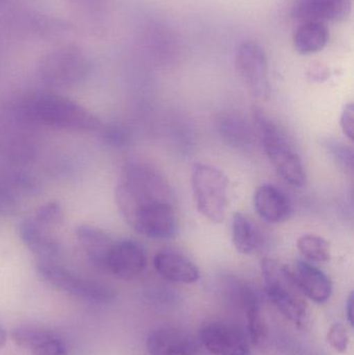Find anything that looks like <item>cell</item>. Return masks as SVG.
I'll use <instances>...</instances> for the list:
<instances>
[{"label":"cell","instance_id":"cell-1","mask_svg":"<svg viewBox=\"0 0 354 355\" xmlns=\"http://www.w3.org/2000/svg\"><path fill=\"white\" fill-rule=\"evenodd\" d=\"M116 200L125 220L139 235L153 240H170L178 233L172 186L152 164H127L116 185Z\"/></svg>","mask_w":354,"mask_h":355},{"label":"cell","instance_id":"cell-2","mask_svg":"<svg viewBox=\"0 0 354 355\" xmlns=\"http://www.w3.org/2000/svg\"><path fill=\"white\" fill-rule=\"evenodd\" d=\"M18 112L23 121L37 126L80 132L102 129V123L95 114L76 102L55 94L33 96L21 104Z\"/></svg>","mask_w":354,"mask_h":355},{"label":"cell","instance_id":"cell-3","mask_svg":"<svg viewBox=\"0 0 354 355\" xmlns=\"http://www.w3.org/2000/svg\"><path fill=\"white\" fill-rule=\"evenodd\" d=\"M253 128L278 176L293 187L306 185L307 173L299 152L284 130L260 108H254Z\"/></svg>","mask_w":354,"mask_h":355},{"label":"cell","instance_id":"cell-4","mask_svg":"<svg viewBox=\"0 0 354 355\" xmlns=\"http://www.w3.org/2000/svg\"><path fill=\"white\" fill-rule=\"evenodd\" d=\"M266 293L278 311L297 329L307 331L312 325V314L305 296L297 287L290 267L274 259L261 262Z\"/></svg>","mask_w":354,"mask_h":355},{"label":"cell","instance_id":"cell-5","mask_svg":"<svg viewBox=\"0 0 354 355\" xmlns=\"http://www.w3.org/2000/svg\"><path fill=\"white\" fill-rule=\"evenodd\" d=\"M37 270L54 289L83 302L109 304L116 300V292L109 286L74 272L56 261L39 260Z\"/></svg>","mask_w":354,"mask_h":355},{"label":"cell","instance_id":"cell-6","mask_svg":"<svg viewBox=\"0 0 354 355\" xmlns=\"http://www.w3.org/2000/svg\"><path fill=\"white\" fill-rule=\"evenodd\" d=\"M191 182L197 211L212 223H222L228 208L229 180L226 174L211 164H195Z\"/></svg>","mask_w":354,"mask_h":355},{"label":"cell","instance_id":"cell-7","mask_svg":"<svg viewBox=\"0 0 354 355\" xmlns=\"http://www.w3.org/2000/svg\"><path fill=\"white\" fill-rule=\"evenodd\" d=\"M91 72L89 56L75 46L48 52L39 64L42 81L48 87H70L85 81Z\"/></svg>","mask_w":354,"mask_h":355},{"label":"cell","instance_id":"cell-8","mask_svg":"<svg viewBox=\"0 0 354 355\" xmlns=\"http://www.w3.org/2000/svg\"><path fill=\"white\" fill-rule=\"evenodd\" d=\"M235 62L249 94L257 99H267L270 83L267 56L263 48L253 42L241 44L237 49Z\"/></svg>","mask_w":354,"mask_h":355},{"label":"cell","instance_id":"cell-9","mask_svg":"<svg viewBox=\"0 0 354 355\" xmlns=\"http://www.w3.org/2000/svg\"><path fill=\"white\" fill-rule=\"evenodd\" d=\"M147 263V250L141 242L114 240L106 258L104 270L118 279L129 281L141 275Z\"/></svg>","mask_w":354,"mask_h":355},{"label":"cell","instance_id":"cell-10","mask_svg":"<svg viewBox=\"0 0 354 355\" xmlns=\"http://www.w3.org/2000/svg\"><path fill=\"white\" fill-rule=\"evenodd\" d=\"M200 340L204 347L214 355H249V340L235 325L211 322L200 331Z\"/></svg>","mask_w":354,"mask_h":355},{"label":"cell","instance_id":"cell-11","mask_svg":"<svg viewBox=\"0 0 354 355\" xmlns=\"http://www.w3.org/2000/svg\"><path fill=\"white\" fill-rule=\"evenodd\" d=\"M351 12V0H295L291 15L299 22H340Z\"/></svg>","mask_w":354,"mask_h":355},{"label":"cell","instance_id":"cell-12","mask_svg":"<svg viewBox=\"0 0 354 355\" xmlns=\"http://www.w3.org/2000/svg\"><path fill=\"white\" fill-rule=\"evenodd\" d=\"M147 350L150 355H195L197 343L186 331L176 327H161L148 338Z\"/></svg>","mask_w":354,"mask_h":355},{"label":"cell","instance_id":"cell-13","mask_svg":"<svg viewBox=\"0 0 354 355\" xmlns=\"http://www.w3.org/2000/svg\"><path fill=\"white\" fill-rule=\"evenodd\" d=\"M156 272L166 281L188 285L199 281L201 273L197 265L177 250L166 248L153 259Z\"/></svg>","mask_w":354,"mask_h":355},{"label":"cell","instance_id":"cell-14","mask_svg":"<svg viewBox=\"0 0 354 355\" xmlns=\"http://www.w3.org/2000/svg\"><path fill=\"white\" fill-rule=\"evenodd\" d=\"M290 267L293 279L303 296L324 304L333 294V283L330 277L308 261L299 260Z\"/></svg>","mask_w":354,"mask_h":355},{"label":"cell","instance_id":"cell-15","mask_svg":"<svg viewBox=\"0 0 354 355\" xmlns=\"http://www.w3.org/2000/svg\"><path fill=\"white\" fill-rule=\"evenodd\" d=\"M253 204L257 214L268 223H284L292 212L290 198L272 184H263L257 188Z\"/></svg>","mask_w":354,"mask_h":355},{"label":"cell","instance_id":"cell-16","mask_svg":"<svg viewBox=\"0 0 354 355\" xmlns=\"http://www.w3.org/2000/svg\"><path fill=\"white\" fill-rule=\"evenodd\" d=\"M19 234L25 245L39 260L55 261L62 254V244L54 232L37 225L33 218L25 219L20 223Z\"/></svg>","mask_w":354,"mask_h":355},{"label":"cell","instance_id":"cell-17","mask_svg":"<svg viewBox=\"0 0 354 355\" xmlns=\"http://www.w3.org/2000/svg\"><path fill=\"white\" fill-rule=\"evenodd\" d=\"M76 237L89 261L104 270L106 258L114 240L102 230L87 225L77 227Z\"/></svg>","mask_w":354,"mask_h":355},{"label":"cell","instance_id":"cell-18","mask_svg":"<svg viewBox=\"0 0 354 355\" xmlns=\"http://www.w3.org/2000/svg\"><path fill=\"white\" fill-rule=\"evenodd\" d=\"M330 41V31L324 23L317 21L299 22L293 35L295 49L303 55L321 51Z\"/></svg>","mask_w":354,"mask_h":355},{"label":"cell","instance_id":"cell-19","mask_svg":"<svg viewBox=\"0 0 354 355\" xmlns=\"http://www.w3.org/2000/svg\"><path fill=\"white\" fill-rule=\"evenodd\" d=\"M253 127L239 114L226 112L218 119V130L226 143L237 149H247L253 145Z\"/></svg>","mask_w":354,"mask_h":355},{"label":"cell","instance_id":"cell-20","mask_svg":"<svg viewBox=\"0 0 354 355\" xmlns=\"http://www.w3.org/2000/svg\"><path fill=\"white\" fill-rule=\"evenodd\" d=\"M232 242L239 254H253L262 245V234L249 217L242 213H235L232 220Z\"/></svg>","mask_w":354,"mask_h":355},{"label":"cell","instance_id":"cell-21","mask_svg":"<svg viewBox=\"0 0 354 355\" xmlns=\"http://www.w3.org/2000/svg\"><path fill=\"white\" fill-rule=\"evenodd\" d=\"M10 336L17 346L33 352L56 335L35 325H19L12 329Z\"/></svg>","mask_w":354,"mask_h":355},{"label":"cell","instance_id":"cell-22","mask_svg":"<svg viewBox=\"0 0 354 355\" xmlns=\"http://www.w3.org/2000/svg\"><path fill=\"white\" fill-rule=\"evenodd\" d=\"M297 250L309 262L324 263L330 259V245L324 237L305 234L297 239Z\"/></svg>","mask_w":354,"mask_h":355},{"label":"cell","instance_id":"cell-23","mask_svg":"<svg viewBox=\"0 0 354 355\" xmlns=\"http://www.w3.org/2000/svg\"><path fill=\"white\" fill-rule=\"evenodd\" d=\"M30 183L26 178H0V212L10 213L17 208L19 192L26 190Z\"/></svg>","mask_w":354,"mask_h":355},{"label":"cell","instance_id":"cell-24","mask_svg":"<svg viewBox=\"0 0 354 355\" xmlns=\"http://www.w3.org/2000/svg\"><path fill=\"white\" fill-rule=\"evenodd\" d=\"M247 318L249 343L261 346L267 339V327L255 298L247 302Z\"/></svg>","mask_w":354,"mask_h":355},{"label":"cell","instance_id":"cell-25","mask_svg":"<svg viewBox=\"0 0 354 355\" xmlns=\"http://www.w3.org/2000/svg\"><path fill=\"white\" fill-rule=\"evenodd\" d=\"M64 214L62 205L57 202H49L39 207L33 216V221L41 227L53 231L64 223Z\"/></svg>","mask_w":354,"mask_h":355},{"label":"cell","instance_id":"cell-26","mask_svg":"<svg viewBox=\"0 0 354 355\" xmlns=\"http://www.w3.org/2000/svg\"><path fill=\"white\" fill-rule=\"evenodd\" d=\"M324 147L341 168H344L351 174L353 172V148L342 141H336V139H326Z\"/></svg>","mask_w":354,"mask_h":355},{"label":"cell","instance_id":"cell-27","mask_svg":"<svg viewBox=\"0 0 354 355\" xmlns=\"http://www.w3.org/2000/svg\"><path fill=\"white\" fill-rule=\"evenodd\" d=\"M328 343L336 350L337 352L344 354L349 346V335L346 327L341 323H335L328 329V336H326Z\"/></svg>","mask_w":354,"mask_h":355},{"label":"cell","instance_id":"cell-28","mask_svg":"<svg viewBox=\"0 0 354 355\" xmlns=\"http://www.w3.org/2000/svg\"><path fill=\"white\" fill-rule=\"evenodd\" d=\"M33 355H67L66 344L58 336H54L49 341L46 342L39 349L31 352Z\"/></svg>","mask_w":354,"mask_h":355},{"label":"cell","instance_id":"cell-29","mask_svg":"<svg viewBox=\"0 0 354 355\" xmlns=\"http://www.w3.org/2000/svg\"><path fill=\"white\" fill-rule=\"evenodd\" d=\"M354 106L353 103L347 104L343 108L342 114L340 116V126L342 129L343 135L351 141H353L354 135Z\"/></svg>","mask_w":354,"mask_h":355},{"label":"cell","instance_id":"cell-30","mask_svg":"<svg viewBox=\"0 0 354 355\" xmlns=\"http://www.w3.org/2000/svg\"><path fill=\"white\" fill-rule=\"evenodd\" d=\"M103 137L108 144L123 146L124 144L128 143L129 135L121 127H110L104 130Z\"/></svg>","mask_w":354,"mask_h":355},{"label":"cell","instance_id":"cell-31","mask_svg":"<svg viewBox=\"0 0 354 355\" xmlns=\"http://www.w3.org/2000/svg\"><path fill=\"white\" fill-rule=\"evenodd\" d=\"M346 316L347 321L351 327H353V293L351 292L346 302Z\"/></svg>","mask_w":354,"mask_h":355},{"label":"cell","instance_id":"cell-32","mask_svg":"<svg viewBox=\"0 0 354 355\" xmlns=\"http://www.w3.org/2000/svg\"><path fill=\"white\" fill-rule=\"evenodd\" d=\"M8 341V334L3 327L0 325V348L4 347Z\"/></svg>","mask_w":354,"mask_h":355},{"label":"cell","instance_id":"cell-33","mask_svg":"<svg viewBox=\"0 0 354 355\" xmlns=\"http://www.w3.org/2000/svg\"><path fill=\"white\" fill-rule=\"evenodd\" d=\"M83 1H89V2H91V1H94V0H83Z\"/></svg>","mask_w":354,"mask_h":355},{"label":"cell","instance_id":"cell-34","mask_svg":"<svg viewBox=\"0 0 354 355\" xmlns=\"http://www.w3.org/2000/svg\"><path fill=\"white\" fill-rule=\"evenodd\" d=\"M4 0H0V3H1V2H3Z\"/></svg>","mask_w":354,"mask_h":355}]
</instances>
